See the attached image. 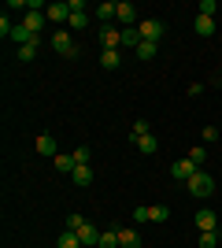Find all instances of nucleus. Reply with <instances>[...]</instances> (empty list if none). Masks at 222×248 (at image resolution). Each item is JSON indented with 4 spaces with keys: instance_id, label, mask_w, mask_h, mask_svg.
<instances>
[{
    "instance_id": "1",
    "label": "nucleus",
    "mask_w": 222,
    "mask_h": 248,
    "mask_svg": "<svg viewBox=\"0 0 222 248\" xmlns=\"http://www.w3.org/2000/svg\"><path fill=\"white\" fill-rule=\"evenodd\" d=\"M185 189H189L196 200H204V197H211V193H215V178L207 174V170H196V174L185 182Z\"/></svg>"
},
{
    "instance_id": "2",
    "label": "nucleus",
    "mask_w": 222,
    "mask_h": 248,
    "mask_svg": "<svg viewBox=\"0 0 222 248\" xmlns=\"http://www.w3.org/2000/svg\"><path fill=\"white\" fill-rule=\"evenodd\" d=\"M96 41H100L104 52H118V48H122V30H115V26H100Z\"/></svg>"
},
{
    "instance_id": "3",
    "label": "nucleus",
    "mask_w": 222,
    "mask_h": 248,
    "mask_svg": "<svg viewBox=\"0 0 222 248\" xmlns=\"http://www.w3.org/2000/svg\"><path fill=\"white\" fill-rule=\"evenodd\" d=\"M52 48L59 52V56H67V60H71V56H78V45H74V37L67 30H56L52 33Z\"/></svg>"
},
{
    "instance_id": "4",
    "label": "nucleus",
    "mask_w": 222,
    "mask_h": 248,
    "mask_svg": "<svg viewBox=\"0 0 222 248\" xmlns=\"http://www.w3.org/2000/svg\"><path fill=\"white\" fill-rule=\"evenodd\" d=\"M137 30H141V37H145V41H156V45H159V37H163V22H159V19H141Z\"/></svg>"
},
{
    "instance_id": "5",
    "label": "nucleus",
    "mask_w": 222,
    "mask_h": 248,
    "mask_svg": "<svg viewBox=\"0 0 222 248\" xmlns=\"http://www.w3.org/2000/svg\"><path fill=\"white\" fill-rule=\"evenodd\" d=\"M196 170H200V167L192 163V159H174V163H170V174L178 178V182H189Z\"/></svg>"
},
{
    "instance_id": "6",
    "label": "nucleus",
    "mask_w": 222,
    "mask_h": 248,
    "mask_svg": "<svg viewBox=\"0 0 222 248\" xmlns=\"http://www.w3.org/2000/svg\"><path fill=\"white\" fill-rule=\"evenodd\" d=\"M118 26H122V30H126V26H137V8H133V4H130V0H122V4H118Z\"/></svg>"
},
{
    "instance_id": "7",
    "label": "nucleus",
    "mask_w": 222,
    "mask_h": 248,
    "mask_svg": "<svg viewBox=\"0 0 222 248\" xmlns=\"http://www.w3.org/2000/svg\"><path fill=\"white\" fill-rule=\"evenodd\" d=\"M118 248H141V233L133 226H122L118 230Z\"/></svg>"
},
{
    "instance_id": "8",
    "label": "nucleus",
    "mask_w": 222,
    "mask_h": 248,
    "mask_svg": "<svg viewBox=\"0 0 222 248\" xmlns=\"http://www.w3.org/2000/svg\"><path fill=\"white\" fill-rule=\"evenodd\" d=\"M37 155H48V159H56V137L52 134H37Z\"/></svg>"
},
{
    "instance_id": "9",
    "label": "nucleus",
    "mask_w": 222,
    "mask_h": 248,
    "mask_svg": "<svg viewBox=\"0 0 222 248\" xmlns=\"http://www.w3.org/2000/svg\"><path fill=\"white\" fill-rule=\"evenodd\" d=\"M44 15H48L52 22H71V4H48Z\"/></svg>"
},
{
    "instance_id": "10",
    "label": "nucleus",
    "mask_w": 222,
    "mask_h": 248,
    "mask_svg": "<svg viewBox=\"0 0 222 248\" xmlns=\"http://www.w3.org/2000/svg\"><path fill=\"white\" fill-rule=\"evenodd\" d=\"M78 237H82V248H93V245H100V230H96L93 222H85V226L78 230Z\"/></svg>"
},
{
    "instance_id": "11",
    "label": "nucleus",
    "mask_w": 222,
    "mask_h": 248,
    "mask_svg": "<svg viewBox=\"0 0 222 248\" xmlns=\"http://www.w3.org/2000/svg\"><path fill=\"white\" fill-rule=\"evenodd\" d=\"M192 30L200 33V37H211V33H215V19H207V15H196V19H192Z\"/></svg>"
},
{
    "instance_id": "12",
    "label": "nucleus",
    "mask_w": 222,
    "mask_h": 248,
    "mask_svg": "<svg viewBox=\"0 0 222 248\" xmlns=\"http://www.w3.org/2000/svg\"><path fill=\"white\" fill-rule=\"evenodd\" d=\"M141 41H145V37H141L137 26H126V30H122V48H133V52H137Z\"/></svg>"
},
{
    "instance_id": "13",
    "label": "nucleus",
    "mask_w": 222,
    "mask_h": 248,
    "mask_svg": "<svg viewBox=\"0 0 222 248\" xmlns=\"http://www.w3.org/2000/svg\"><path fill=\"white\" fill-rule=\"evenodd\" d=\"M56 248H82L78 230H63V233H59V241H56Z\"/></svg>"
},
{
    "instance_id": "14",
    "label": "nucleus",
    "mask_w": 222,
    "mask_h": 248,
    "mask_svg": "<svg viewBox=\"0 0 222 248\" xmlns=\"http://www.w3.org/2000/svg\"><path fill=\"white\" fill-rule=\"evenodd\" d=\"M71 182L74 186H93V167H74V174H71Z\"/></svg>"
},
{
    "instance_id": "15",
    "label": "nucleus",
    "mask_w": 222,
    "mask_h": 248,
    "mask_svg": "<svg viewBox=\"0 0 222 248\" xmlns=\"http://www.w3.org/2000/svg\"><path fill=\"white\" fill-rule=\"evenodd\" d=\"M118 15V4H111V0H104V4H96V19L100 22H111Z\"/></svg>"
},
{
    "instance_id": "16",
    "label": "nucleus",
    "mask_w": 222,
    "mask_h": 248,
    "mask_svg": "<svg viewBox=\"0 0 222 248\" xmlns=\"http://www.w3.org/2000/svg\"><path fill=\"white\" fill-rule=\"evenodd\" d=\"M196 226H200V233H204V230H219L215 211H207V207H204V211H196Z\"/></svg>"
},
{
    "instance_id": "17",
    "label": "nucleus",
    "mask_w": 222,
    "mask_h": 248,
    "mask_svg": "<svg viewBox=\"0 0 222 248\" xmlns=\"http://www.w3.org/2000/svg\"><path fill=\"white\" fill-rule=\"evenodd\" d=\"M167 218H170L167 204H152V207H148V222H167Z\"/></svg>"
},
{
    "instance_id": "18",
    "label": "nucleus",
    "mask_w": 222,
    "mask_h": 248,
    "mask_svg": "<svg viewBox=\"0 0 222 248\" xmlns=\"http://www.w3.org/2000/svg\"><path fill=\"white\" fill-rule=\"evenodd\" d=\"M148 134H152V126H148V123H145V119H137V123L130 126V141H133V145H137L141 137H148Z\"/></svg>"
},
{
    "instance_id": "19",
    "label": "nucleus",
    "mask_w": 222,
    "mask_h": 248,
    "mask_svg": "<svg viewBox=\"0 0 222 248\" xmlns=\"http://www.w3.org/2000/svg\"><path fill=\"white\" fill-rule=\"evenodd\" d=\"M156 52H159V45H156V41H141V45H137V60H145V63H148V60H156Z\"/></svg>"
},
{
    "instance_id": "20",
    "label": "nucleus",
    "mask_w": 222,
    "mask_h": 248,
    "mask_svg": "<svg viewBox=\"0 0 222 248\" xmlns=\"http://www.w3.org/2000/svg\"><path fill=\"white\" fill-rule=\"evenodd\" d=\"M52 163H56V170H59V174H74V167H78V163H74V155H56Z\"/></svg>"
},
{
    "instance_id": "21",
    "label": "nucleus",
    "mask_w": 222,
    "mask_h": 248,
    "mask_svg": "<svg viewBox=\"0 0 222 248\" xmlns=\"http://www.w3.org/2000/svg\"><path fill=\"white\" fill-rule=\"evenodd\" d=\"M118 63H122V56H118V52H100V67H104V71H115Z\"/></svg>"
},
{
    "instance_id": "22",
    "label": "nucleus",
    "mask_w": 222,
    "mask_h": 248,
    "mask_svg": "<svg viewBox=\"0 0 222 248\" xmlns=\"http://www.w3.org/2000/svg\"><path fill=\"white\" fill-rule=\"evenodd\" d=\"M100 248H118V230H100Z\"/></svg>"
},
{
    "instance_id": "23",
    "label": "nucleus",
    "mask_w": 222,
    "mask_h": 248,
    "mask_svg": "<svg viewBox=\"0 0 222 248\" xmlns=\"http://www.w3.org/2000/svg\"><path fill=\"white\" fill-rule=\"evenodd\" d=\"M137 148H141V152H145V155H152V152H156V148H159L156 134H148V137H141V141H137Z\"/></svg>"
},
{
    "instance_id": "24",
    "label": "nucleus",
    "mask_w": 222,
    "mask_h": 248,
    "mask_svg": "<svg viewBox=\"0 0 222 248\" xmlns=\"http://www.w3.org/2000/svg\"><path fill=\"white\" fill-rule=\"evenodd\" d=\"M37 45H41V37H37L33 45H22V48H19V60H22V63H30L33 56H37Z\"/></svg>"
},
{
    "instance_id": "25",
    "label": "nucleus",
    "mask_w": 222,
    "mask_h": 248,
    "mask_svg": "<svg viewBox=\"0 0 222 248\" xmlns=\"http://www.w3.org/2000/svg\"><path fill=\"white\" fill-rule=\"evenodd\" d=\"M219 245V230H204L200 233V248H215Z\"/></svg>"
},
{
    "instance_id": "26",
    "label": "nucleus",
    "mask_w": 222,
    "mask_h": 248,
    "mask_svg": "<svg viewBox=\"0 0 222 248\" xmlns=\"http://www.w3.org/2000/svg\"><path fill=\"white\" fill-rule=\"evenodd\" d=\"M85 26H89V15H85V11H74L71 15V30H85Z\"/></svg>"
},
{
    "instance_id": "27",
    "label": "nucleus",
    "mask_w": 222,
    "mask_h": 248,
    "mask_svg": "<svg viewBox=\"0 0 222 248\" xmlns=\"http://www.w3.org/2000/svg\"><path fill=\"white\" fill-rule=\"evenodd\" d=\"M71 155H74V163H78V167H89V148H85V145H82V148H74Z\"/></svg>"
},
{
    "instance_id": "28",
    "label": "nucleus",
    "mask_w": 222,
    "mask_h": 248,
    "mask_svg": "<svg viewBox=\"0 0 222 248\" xmlns=\"http://www.w3.org/2000/svg\"><path fill=\"white\" fill-rule=\"evenodd\" d=\"M189 159H192L196 167H204V159H207V148H204V145H196V148L189 152Z\"/></svg>"
},
{
    "instance_id": "29",
    "label": "nucleus",
    "mask_w": 222,
    "mask_h": 248,
    "mask_svg": "<svg viewBox=\"0 0 222 248\" xmlns=\"http://www.w3.org/2000/svg\"><path fill=\"white\" fill-rule=\"evenodd\" d=\"M215 11H219V4H215V0H200V15L215 19Z\"/></svg>"
},
{
    "instance_id": "30",
    "label": "nucleus",
    "mask_w": 222,
    "mask_h": 248,
    "mask_svg": "<svg viewBox=\"0 0 222 248\" xmlns=\"http://www.w3.org/2000/svg\"><path fill=\"white\" fill-rule=\"evenodd\" d=\"M200 141H204V145H211V141H219V130H215V126H204Z\"/></svg>"
},
{
    "instance_id": "31",
    "label": "nucleus",
    "mask_w": 222,
    "mask_h": 248,
    "mask_svg": "<svg viewBox=\"0 0 222 248\" xmlns=\"http://www.w3.org/2000/svg\"><path fill=\"white\" fill-rule=\"evenodd\" d=\"M133 222H148V207H145V204L133 207Z\"/></svg>"
},
{
    "instance_id": "32",
    "label": "nucleus",
    "mask_w": 222,
    "mask_h": 248,
    "mask_svg": "<svg viewBox=\"0 0 222 248\" xmlns=\"http://www.w3.org/2000/svg\"><path fill=\"white\" fill-rule=\"evenodd\" d=\"M82 226H85L82 215H71V218H67V230H82Z\"/></svg>"
}]
</instances>
